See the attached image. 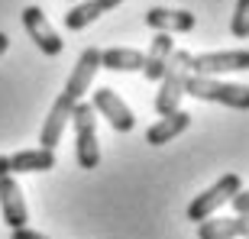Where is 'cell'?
<instances>
[{
    "label": "cell",
    "instance_id": "12",
    "mask_svg": "<svg viewBox=\"0 0 249 239\" xmlns=\"http://www.w3.org/2000/svg\"><path fill=\"white\" fill-rule=\"evenodd\" d=\"M78 101H71V97H65V94H58L55 103H52V110H49L46 123H42V133H39V142L46 149H55L58 139H62L65 133V123H68V117H71V107Z\"/></svg>",
    "mask_w": 249,
    "mask_h": 239
},
{
    "label": "cell",
    "instance_id": "8",
    "mask_svg": "<svg viewBox=\"0 0 249 239\" xmlns=\"http://www.w3.org/2000/svg\"><path fill=\"white\" fill-rule=\"evenodd\" d=\"M23 26H26L29 39L39 46V52L49 58H55L62 55V49H65V39H58V33L52 29V23L46 19V13L39 7H26L23 10Z\"/></svg>",
    "mask_w": 249,
    "mask_h": 239
},
{
    "label": "cell",
    "instance_id": "13",
    "mask_svg": "<svg viewBox=\"0 0 249 239\" xmlns=\"http://www.w3.org/2000/svg\"><path fill=\"white\" fill-rule=\"evenodd\" d=\"M146 26L156 29V33H191L194 29V13H188V10L152 7V10H146Z\"/></svg>",
    "mask_w": 249,
    "mask_h": 239
},
{
    "label": "cell",
    "instance_id": "1",
    "mask_svg": "<svg viewBox=\"0 0 249 239\" xmlns=\"http://www.w3.org/2000/svg\"><path fill=\"white\" fill-rule=\"evenodd\" d=\"M188 74H191V52L172 49V55L165 62V71L159 78V94H156V113L159 117L178 110V103L185 97V78Z\"/></svg>",
    "mask_w": 249,
    "mask_h": 239
},
{
    "label": "cell",
    "instance_id": "14",
    "mask_svg": "<svg viewBox=\"0 0 249 239\" xmlns=\"http://www.w3.org/2000/svg\"><path fill=\"white\" fill-rule=\"evenodd\" d=\"M120 3H126V0H81V3H74V7L65 13V29H68V33H78V29L91 26L101 13L117 10Z\"/></svg>",
    "mask_w": 249,
    "mask_h": 239
},
{
    "label": "cell",
    "instance_id": "9",
    "mask_svg": "<svg viewBox=\"0 0 249 239\" xmlns=\"http://www.w3.org/2000/svg\"><path fill=\"white\" fill-rule=\"evenodd\" d=\"M0 213H3V223H7L10 230H19V226H26V220H29V210H26V201H23V191H19V181L13 175L0 178Z\"/></svg>",
    "mask_w": 249,
    "mask_h": 239
},
{
    "label": "cell",
    "instance_id": "16",
    "mask_svg": "<svg viewBox=\"0 0 249 239\" xmlns=\"http://www.w3.org/2000/svg\"><path fill=\"white\" fill-rule=\"evenodd\" d=\"M172 49H175L172 33H159V36L152 39V46H149V52H146V62H142V74H146L149 81H159V78H162Z\"/></svg>",
    "mask_w": 249,
    "mask_h": 239
},
{
    "label": "cell",
    "instance_id": "5",
    "mask_svg": "<svg viewBox=\"0 0 249 239\" xmlns=\"http://www.w3.org/2000/svg\"><path fill=\"white\" fill-rule=\"evenodd\" d=\"M94 113H101V117H107V123L113 126V133H133V126H136V117H133V110H129L126 103H123V97L113 87H97L94 91Z\"/></svg>",
    "mask_w": 249,
    "mask_h": 239
},
{
    "label": "cell",
    "instance_id": "23",
    "mask_svg": "<svg viewBox=\"0 0 249 239\" xmlns=\"http://www.w3.org/2000/svg\"><path fill=\"white\" fill-rule=\"evenodd\" d=\"M71 3H78V0H71Z\"/></svg>",
    "mask_w": 249,
    "mask_h": 239
},
{
    "label": "cell",
    "instance_id": "19",
    "mask_svg": "<svg viewBox=\"0 0 249 239\" xmlns=\"http://www.w3.org/2000/svg\"><path fill=\"white\" fill-rule=\"evenodd\" d=\"M230 201H233V210L240 213V217H249V191H243V188H240Z\"/></svg>",
    "mask_w": 249,
    "mask_h": 239
},
{
    "label": "cell",
    "instance_id": "2",
    "mask_svg": "<svg viewBox=\"0 0 249 239\" xmlns=\"http://www.w3.org/2000/svg\"><path fill=\"white\" fill-rule=\"evenodd\" d=\"M68 123L74 126V155H78V165L94 171L101 165V146H97V113H94L91 103L78 101L71 107V117Z\"/></svg>",
    "mask_w": 249,
    "mask_h": 239
},
{
    "label": "cell",
    "instance_id": "3",
    "mask_svg": "<svg viewBox=\"0 0 249 239\" xmlns=\"http://www.w3.org/2000/svg\"><path fill=\"white\" fill-rule=\"evenodd\" d=\"M185 94H191L197 101L223 103V107H233V110H249V87L246 84L217 81V78H207V74H188Z\"/></svg>",
    "mask_w": 249,
    "mask_h": 239
},
{
    "label": "cell",
    "instance_id": "10",
    "mask_svg": "<svg viewBox=\"0 0 249 239\" xmlns=\"http://www.w3.org/2000/svg\"><path fill=\"white\" fill-rule=\"evenodd\" d=\"M249 233V217H207L197 223V239H243Z\"/></svg>",
    "mask_w": 249,
    "mask_h": 239
},
{
    "label": "cell",
    "instance_id": "22",
    "mask_svg": "<svg viewBox=\"0 0 249 239\" xmlns=\"http://www.w3.org/2000/svg\"><path fill=\"white\" fill-rule=\"evenodd\" d=\"M10 175V155H0V178Z\"/></svg>",
    "mask_w": 249,
    "mask_h": 239
},
{
    "label": "cell",
    "instance_id": "11",
    "mask_svg": "<svg viewBox=\"0 0 249 239\" xmlns=\"http://www.w3.org/2000/svg\"><path fill=\"white\" fill-rule=\"evenodd\" d=\"M188 129H191V113L188 110H172V113H165V117H159V123H152V126L146 129V142L149 146H165V142L178 139L181 133H188Z\"/></svg>",
    "mask_w": 249,
    "mask_h": 239
},
{
    "label": "cell",
    "instance_id": "20",
    "mask_svg": "<svg viewBox=\"0 0 249 239\" xmlns=\"http://www.w3.org/2000/svg\"><path fill=\"white\" fill-rule=\"evenodd\" d=\"M10 239H49V236L29 230V226H19V230H10Z\"/></svg>",
    "mask_w": 249,
    "mask_h": 239
},
{
    "label": "cell",
    "instance_id": "6",
    "mask_svg": "<svg viewBox=\"0 0 249 239\" xmlns=\"http://www.w3.org/2000/svg\"><path fill=\"white\" fill-rule=\"evenodd\" d=\"M246 68H249V52H246V49L191 55V74H207V78H217V74H223V71H246Z\"/></svg>",
    "mask_w": 249,
    "mask_h": 239
},
{
    "label": "cell",
    "instance_id": "15",
    "mask_svg": "<svg viewBox=\"0 0 249 239\" xmlns=\"http://www.w3.org/2000/svg\"><path fill=\"white\" fill-rule=\"evenodd\" d=\"M55 168V149H23L10 155V175H29V171H52Z\"/></svg>",
    "mask_w": 249,
    "mask_h": 239
},
{
    "label": "cell",
    "instance_id": "18",
    "mask_svg": "<svg viewBox=\"0 0 249 239\" xmlns=\"http://www.w3.org/2000/svg\"><path fill=\"white\" fill-rule=\"evenodd\" d=\"M230 29H233V36H236V39H249V0H236Z\"/></svg>",
    "mask_w": 249,
    "mask_h": 239
},
{
    "label": "cell",
    "instance_id": "7",
    "mask_svg": "<svg viewBox=\"0 0 249 239\" xmlns=\"http://www.w3.org/2000/svg\"><path fill=\"white\" fill-rule=\"evenodd\" d=\"M97 71H101V49L88 46L78 55V62H74V71L68 74V81H65V97H71V101H81L84 94L91 91L94 78H97Z\"/></svg>",
    "mask_w": 249,
    "mask_h": 239
},
{
    "label": "cell",
    "instance_id": "4",
    "mask_svg": "<svg viewBox=\"0 0 249 239\" xmlns=\"http://www.w3.org/2000/svg\"><path fill=\"white\" fill-rule=\"evenodd\" d=\"M240 188H243L240 175H233V171H230V175H223L220 181H213L211 188H207V191H201L191 204H188V220H191V223L207 220V217L220 210V207H223L227 201H230V197H233L236 191H240Z\"/></svg>",
    "mask_w": 249,
    "mask_h": 239
},
{
    "label": "cell",
    "instance_id": "21",
    "mask_svg": "<svg viewBox=\"0 0 249 239\" xmlns=\"http://www.w3.org/2000/svg\"><path fill=\"white\" fill-rule=\"evenodd\" d=\"M7 49H10V36H7V33H0V58L7 55Z\"/></svg>",
    "mask_w": 249,
    "mask_h": 239
},
{
    "label": "cell",
    "instance_id": "17",
    "mask_svg": "<svg viewBox=\"0 0 249 239\" xmlns=\"http://www.w3.org/2000/svg\"><path fill=\"white\" fill-rule=\"evenodd\" d=\"M142 62H146V55L139 49L113 46L101 52V68H110V71H142Z\"/></svg>",
    "mask_w": 249,
    "mask_h": 239
}]
</instances>
